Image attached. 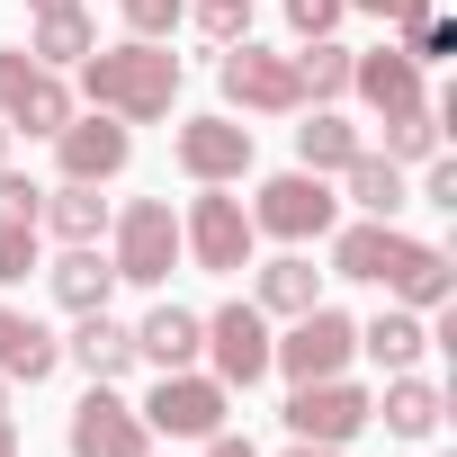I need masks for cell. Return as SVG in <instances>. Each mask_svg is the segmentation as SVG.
<instances>
[{
    "instance_id": "obj_1",
    "label": "cell",
    "mask_w": 457,
    "mask_h": 457,
    "mask_svg": "<svg viewBox=\"0 0 457 457\" xmlns=\"http://www.w3.org/2000/svg\"><path fill=\"white\" fill-rule=\"evenodd\" d=\"M81 90H90V108H108V117H126V126H153V117H170V99H179V54L153 46V37H135V46H90V54H81Z\"/></svg>"
},
{
    "instance_id": "obj_2",
    "label": "cell",
    "mask_w": 457,
    "mask_h": 457,
    "mask_svg": "<svg viewBox=\"0 0 457 457\" xmlns=\"http://www.w3.org/2000/svg\"><path fill=\"white\" fill-rule=\"evenodd\" d=\"M179 252H188L206 278L252 270V206H243V197H224V188H197L188 215H179Z\"/></svg>"
},
{
    "instance_id": "obj_3",
    "label": "cell",
    "mask_w": 457,
    "mask_h": 457,
    "mask_svg": "<svg viewBox=\"0 0 457 457\" xmlns=\"http://www.w3.org/2000/svg\"><path fill=\"white\" fill-rule=\"evenodd\" d=\"M215 81H224V99H234V108H252V117H296V108H305V81H296V54H278V46H261V37H243V46H224Z\"/></svg>"
},
{
    "instance_id": "obj_4",
    "label": "cell",
    "mask_w": 457,
    "mask_h": 457,
    "mask_svg": "<svg viewBox=\"0 0 457 457\" xmlns=\"http://www.w3.org/2000/svg\"><path fill=\"white\" fill-rule=\"evenodd\" d=\"M332 224H341V197L323 188V170H278V179H261V197H252V234L323 243Z\"/></svg>"
},
{
    "instance_id": "obj_5",
    "label": "cell",
    "mask_w": 457,
    "mask_h": 457,
    "mask_svg": "<svg viewBox=\"0 0 457 457\" xmlns=\"http://www.w3.org/2000/svg\"><path fill=\"white\" fill-rule=\"evenodd\" d=\"M350 359H359V323L341 305H305V314H287V341H270V368H287L296 386L305 377H341Z\"/></svg>"
},
{
    "instance_id": "obj_6",
    "label": "cell",
    "mask_w": 457,
    "mask_h": 457,
    "mask_svg": "<svg viewBox=\"0 0 457 457\" xmlns=\"http://www.w3.org/2000/svg\"><path fill=\"white\" fill-rule=\"evenodd\" d=\"M117 278L126 287H162L170 270H179V215H170V197H135L126 215H117Z\"/></svg>"
},
{
    "instance_id": "obj_7",
    "label": "cell",
    "mask_w": 457,
    "mask_h": 457,
    "mask_svg": "<svg viewBox=\"0 0 457 457\" xmlns=\"http://www.w3.org/2000/svg\"><path fill=\"white\" fill-rule=\"evenodd\" d=\"M224 412H234V386H215L197 368H170L153 386V403H144V430H162V439H215Z\"/></svg>"
},
{
    "instance_id": "obj_8",
    "label": "cell",
    "mask_w": 457,
    "mask_h": 457,
    "mask_svg": "<svg viewBox=\"0 0 457 457\" xmlns=\"http://www.w3.org/2000/svg\"><path fill=\"white\" fill-rule=\"evenodd\" d=\"M377 412H368V395L350 386V377H305L296 395H287V430L296 439H314V448H341V439H359Z\"/></svg>"
},
{
    "instance_id": "obj_9",
    "label": "cell",
    "mask_w": 457,
    "mask_h": 457,
    "mask_svg": "<svg viewBox=\"0 0 457 457\" xmlns=\"http://www.w3.org/2000/svg\"><path fill=\"white\" fill-rule=\"evenodd\" d=\"M54 153H63V179H117L126 162H135V135H126V117H108V108H90V117H63L54 126Z\"/></svg>"
},
{
    "instance_id": "obj_10",
    "label": "cell",
    "mask_w": 457,
    "mask_h": 457,
    "mask_svg": "<svg viewBox=\"0 0 457 457\" xmlns=\"http://www.w3.org/2000/svg\"><path fill=\"white\" fill-rule=\"evenodd\" d=\"M206 359H215V386H261L270 377V314L261 305L206 314Z\"/></svg>"
},
{
    "instance_id": "obj_11",
    "label": "cell",
    "mask_w": 457,
    "mask_h": 457,
    "mask_svg": "<svg viewBox=\"0 0 457 457\" xmlns=\"http://www.w3.org/2000/svg\"><path fill=\"white\" fill-rule=\"evenodd\" d=\"M72 117V90L37 63V54H0V126H28V135H54Z\"/></svg>"
},
{
    "instance_id": "obj_12",
    "label": "cell",
    "mask_w": 457,
    "mask_h": 457,
    "mask_svg": "<svg viewBox=\"0 0 457 457\" xmlns=\"http://www.w3.org/2000/svg\"><path fill=\"white\" fill-rule=\"evenodd\" d=\"M63 439H72V457H144V439H153V430H144V412H135V403H117V395L90 377V395L72 403V430H63Z\"/></svg>"
},
{
    "instance_id": "obj_13",
    "label": "cell",
    "mask_w": 457,
    "mask_h": 457,
    "mask_svg": "<svg viewBox=\"0 0 457 457\" xmlns=\"http://www.w3.org/2000/svg\"><path fill=\"white\" fill-rule=\"evenodd\" d=\"M179 170H188L197 188H234V179L252 170V126H234V117H188V126H179Z\"/></svg>"
},
{
    "instance_id": "obj_14",
    "label": "cell",
    "mask_w": 457,
    "mask_h": 457,
    "mask_svg": "<svg viewBox=\"0 0 457 457\" xmlns=\"http://www.w3.org/2000/svg\"><path fill=\"white\" fill-rule=\"evenodd\" d=\"M412 234L395 215H359V224H332V278H359V287H386V270H395V252H403Z\"/></svg>"
},
{
    "instance_id": "obj_15",
    "label": "cell",
    "mask_w": 457,
    "mask_h": 457,
    "mask_svg": "<svg viewBox=\"0 0 457 457\" xmlns=\"http://www.w3.org/2000/svg\"><path fill=\"white\" fill-rule=\"evenodd\" d=\"M350 90L377 108V117H395V108H421L430 90H421V63L403 54V46H377V54H350Z\"/></svg>"
},
{
    "instance_id": "obj_16",
    "label": "cell",
    "mask_w": 457,
    "mask_h": 457,
    "mask_svg": "<svg viewBox=\"0 0 457 457\" xmlns=\"http://www.w3.org/2000/svg\"><path fill=\"white\" fill-rule=\"evenodd\" d=\"M46 287H54V305H72V314H108V296H117V261H108L99 243H72V252L46 270Z\"/></svg>"
},
{
    "instance_id": "obj_17",
    "label": "cell",
    "mask_w": 457,
    "mask_h": 457,
    "mask_svg": "<svg viewBox=\"0 0 457 457\" xmlns=\"http://www.w3.org/2000/svg\"><path fill=\"white\" fill-rule=\"evenodd\" d=\"M448 287H457V270H448V252H439V243H403V252H395V270H386V296H395V305H412V314H439V305H448Z\"/></svg>"
},
{
    "instance_id": "obj_18",
    "label": "cell",
    "mask_w": 457,
    "mask_h": 457,
    "mask_svg": "<svg viewBox=\"0 0 457 457\" xmlns=\"http://www.w3.org/2000/svg\"><path fill=\"white\" fill-rule=\"evenodd\" d=\"M197 350H206V323H197L188 305H153L144 332H135V359H153L162 377H170V368H197Z\"/></svg>"
},
{
    "instance_id": "obj_19",
    "label": "cell",
    "mask_w": 457,
    "mask_h": 457,
    "mask_svg": "<svg viewBox=\"0 0 457 457\" xmlns=\"http://www.w3.org/2000/svg\"><path fill=\"white\" fill-rule=\"evenodd\" d=\"M368 412H386V430H395V439H430V430L448 421V395H439L430 377L395 368V377H386V403H368Z\"/></svg>"
},
{
    "instance_id": "obj_20",
    "label": "cell",
    "mask_w": 457,
    "mask_h": 457,
    "mask_svg": "<svg viewBox=\"0 0 457 457\" xmlns=\"http://www.w3.org/2000/svg\"><path fill=\"white\" fill-rule=\"evenodd\" d=\"M359 350L395 377V368H421V350H430V332H421V314L412 305H386L377 323H359Z\"/></svg>"
},
{
    "instance_id": "obj_21",
    "label": "cell",
    "mask_w": 457,
    "mask_h": 457,
    "mask_svg": "<svg viewBox=\"0 0 457 457\" xmlns=\"http://www.w3.org/2000/svg\"><path fill=\"white\" fill-rule=\"evenodd\" d=\"M37 224H54L63 243H99V234H108V197H99L90 179H63V188H46Z\"/></svg>"
},
{
    "instance_id": "obj_22",
    "label": "cell",
    "mask_w": 457,
    "mask_h": 457,
    "mask_svg": "<svg viewBox=\"0 0 457 457\" xmlns=\"http://www.w3.org/2000/svg\"><path fill=\"white\" fill-rule=\"evenodd\" d=\"M368 144H359V126L350 117H332V108H314L305 126H296V170H350Z\"/></svg>"
},
{
    "instance_id": "obj_23",
    "label": "cell",
    "mask_w": 457,
    "mask_h": 457,
    "mask_svg": "<svg viewBox=\"0 0 457 457\" xmlns=\"http://www.w3.org/2000/svg\"><path fill=\"white\" fill-rule=\"evenodd\" d=\"M63 350H72V359H81V368H90V377H99V386H108V377H126V368H135V332H126V323H117V314H81V332H72V341H63Z\"/></svg>"
},
{
    "instance_id": "obj_24",
    "label": "cell",
    "mask_w": 457,
    "mask_h": 457,
    "mask_svg": "<svg viewBox=\"0 0 457 457\" xmlns=\"http://www.w3.org/2000/svg\"><path fill=\"white\" fill-rule=\"evenodd\" d=\"M305 305H323V270H314L305 252L270 261V270H261V314H305Z\"/></svg>"
},
{
    "instance_id": "obj_25",
    "label": "cell",
    "mask_w": 457,
    "mask_h": 457,
    "mask_svg": "<svg viewBox=\"0 0 457 457\" xmlns=\"http://www.w3.org/2000/svg\"><path fill=\"white\" fill-rule=\"evenodd\" d=\"M341 179H350V206H359V215H403V162H386V153H359Z\"/></svg>"
},
{
    "instance_id": "obj_26",
    "label": "cell",
    "mask_w": 457,
    "mask_h": 457,
    "mask_svg": "<svg viewBox=\"0 0 457 457\" xmlns=\"http://www.w3.org/2000/svg\"><path fill=\"white\" fill-rule=\"evenodd\" d=\"M296 81H305V99L323 108V99H341L350 90V46H332V37H305V54H296Z\"/></svg>"
},
{
    "instance_id": "obj_27",
    "label": "cell",
    "mask_w": 457,
    "mask_h": 457,
    "mask_svg": "<svg viewBox=\"0 0 457 457\" xmlns=\"http://www.w3.org/2000/svg\"><path fill=\"white\" fill-rule=\"evenodd\" d=\"M46 72H63V63H81L90 54V19L81 10H54V19H37V46H28Z\"/></svg>"
},
{
    "instance_id": "obj_28",
    "label": "cell",
    "mask_w": 457,
    "mask_h": 457,
    "mask_svg": "<svg viewBox=\"0 0 457 457\" xmlns=\"http://www.w3.org/2000/svg\"><path fill=\"white\" fill-rule=\"evenodd\" d=\"M439 153V108L421 99V108H395L386 117V162H430Z\"/></svg>"
},
{
    "instance_id": "obj_29",
    "label": "cell",
    "mask_w": 457,
    "mask_h": 457,
    "mask_svg": "<svg viewBox=\"0 0 457 457\" xmlns=\"http://www.w3.org/2000/svg\"><path fill=\"white\" fill-rule=\"evenodd\" d=\"M54 368H63V341H54L46 323H19V341L0 350V377H28V386H37V377H54Z\"/></svg>"
},
{
    "instance_id": "obj_30",
    "label": "cell",
    "mask_w": 457,
    "mask_h": 457,
    "mask_svg": "<svg viewBox=\"0 0 457 457\" xmlns=\"http://www.w3.org/2000/svg\"><path fill=\"white\" fill-rule=\"evenodd\" d=\"M197 37L206 46H243L252 37V0H197Z\"/></svg>"
},
{
    "instance_id": "obj_31",
    "label": "cell",
    "mask_w": 457,
    "mask_h": 457,
    "mask_svg": "<svg viewBox=\"0 0 457 457\" xmlns=\"http://www.w3.org/2000/svg\"><path fill=\"white\" fill-rule=\"evenodd\" d=\"M403 54H412V63H421V72H430V63H448V54H457V28H448V19H439V10H421V19H412V28H403Z\"/></svg>"
},
{
    "instance_id": "obj_32",
    "label": "cell",
    "mask_w": 457,
    "mask_h": 457,
    "mask_svg": "<svg viewBox=\"0 0 457 457\" xmlns=\"http://www.w3.org/2000/svg\"><path fill=\"white\" fill-rule=\"evenodd\" d=\"M28 270H37V224H10L0 234V287H28Z\"/></svg>"
},
{
    "instance_id": "obj_33",
    "label": "cell",
    "mask_w": 457,
    "mask_h": 457,
    "mask_svg": "<svg viewBox=\"0 0 457 457\" xmlns=\"http://www.w3.org/2000/svg\"><path fill=\"white\" fill-rule=\"evenodd\" d=\"M37 206H46V188H37V179L0 170V234H10V224H37Z\"/></svg>"
},
{
    "instance_id": "obj_34",
    "label": "cell",
    "mask_w": 457,
    "mask_h": 457,
    "mask_svg": "<svg viewBox=\"0 0 457 457\" xmlns=\"http://www.w3.org/2000/svg\"><path fill=\"white\" fill-rule=\"evenodd\" d=\"M188 10H179V0H126V28L135 37H153V46H170V28H179Z\"/></svg>"
},
{
    "instance_id": "obj_35",
    "label": "cell",
    "mask_w": 457,
    "mask_h": 457,
    "mask_svg": "<svg viewBox=\"0 0 457 457\" xmlns=\"http://www.w3.org/2000/svg\"><path fill=\"white\" fill-rule=\"evenodd\" d=\"M341 10H350V0H287V28H296V37H332Z\"/></svg>"
},
{
    "instance_id": "obj_36",
    "label": "cell",
    "mask_w": 457,
    "mask_h": 457,
    "mask_svg": "<svg viewBox=\"0 0 457 457\" xmlns=\"http://www.w3.org/2000/svg\"><path fill=\"white\" fill-rule=\"evenodd\" d=\"M421 197H430L439 215H457V162H439V153H430V179H421Z\"/></svg>"
},
{
    "instance_id": "obj_37",
    "label": "cell",
    "mask_w": 457,
    "mask_h": 457,
    "mask_svg": "<svg viewBox=\"0 0 457 457\" xmlns=\"http://www.w3.org/2000/svg\"><path fill=\"white\" fill-rule=\"evenodd\" d=\"M359 10H368V19H386V28H412L430 0H359Z\"/></svg>"
},
{
    "instance_id": "obj_38",
    "label": "cell",
    "mask_w": 457,
    "mask_h": 457,
    "mask_svg": "<svg viewBox=\"0 0 457 457\" xmlns=\"http://www.w3.org/2000/svg\"><path fill=\"white\" fill-rule=\"evenodd\" d=\"M206 457H261V448H252V439H234V430H215V439H206Z\"/></svg>"
},
{
    "instance_id": "obj_39",
    "label": "cell",
    "mask_w": 457,
    "mask_h": 457,
    "mask_svg": "<svg viewBox=\"0 0 457 457\" xmlns=\"http://www.w3.org/2000/svg\"><path fill=\"white\" fill-rule=\"evenodd\" d=\"M19 323H28V314H10V305H0V350H10V341H19Z\"/></svg>"
},
{
    "instance_id": "obj_40",
    "label": "cell",
    "mask_w": 457,
    "mask_h": 457,
    "mask_svg": "<svg viewBox=\"0 0 457 457\" xmlns=\"http://www.w3.org/2000/svg\"><path fill=\"white\" fill-rule=\"evenodd\" d=\"M28 10H37V19H54V10H81V0H28Z\"/></svg>"
},
{
    "instance_id": "obj_41",
    "label": "cell",
    "mask_w": 457,
    "mask_h": 457,
    "mask_svg": "<svg viewBox=\"0 0 457 457\" xmlns=\"http://www.w3.org/2000/svg\"><path fill=\"white\" fill-rule=\"evenodd\" d=\"M287 457H341V448H314V439H296V448H287Z\"/></svg>"
},
{
    "instance_id": "obj_42",
    "label": "cell",
    "mask_w": 457,
    "mask_h": 457,
    "mask_svg": "<svg viewBox=\"0 0 457 457\" xmlns=\"http://www.w3.org/2000/svg\"><path fill=\"white\" fill-rule=\"evenodd\" d=\"M0 457H19V430H10V421H0Z\"/></svg>"
},
{
    "instance_id": "obj_43",
    "label": "cell",
    "mask_w": 457,
    "mask_h": 457,
    "mask_svg": "<svg viewBox=\"0 0 457 457\" xmlns=\"http://www.w3.org/2000/svg\"><path fill=\"white\" fill-rule=\"evenodd\" d=\"M0 170H10V126H0Z\"/></svg>"
},
{
    "instance_id": "obj_44",
    "label": "cell",
    "mask_w": 457,
    "mask_h": 457,
    "mask_svg": "<svg viewBox=\"0 0 457 457\" xmlns=\"http://www.w3.org/2000/svg\"><path fill=\"white\" fill-rule=\"evenodd\" d=\"M0 421H10V386H0Z\"/></svg>"
}]
</instances>
